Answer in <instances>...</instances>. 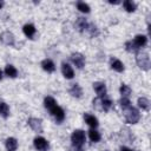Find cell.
Returning a JSON list of instances; mask_svg holds the SVG:
<instances>
[{
    "label": "cell",
    "instance_id": "3957f363",
    "mask_svg": "<svg viewBox=\"0 0 151 151\" xmlns=\"http://www.w3.org/2000/svg\"><path fill=\"white\" fill-rule=\"evenodd\" d=\"M125 118H126V122L130 123V124H136L138 123L139 118H140V113L137 109L134 107H130L127 109L126 113H125Z\"/></svg>",
    "mask_w": 151,
    "mask_h": 151
},
{
    "label": "cell",
    "instance_id": "cb8c5ba5",
    "mask_svg": "<svg viewBox=\"0 0 151 151\" xmlns=\"http://www.w3.org/2000/svg\"><path fill=\"white\" fill-rule=\"evenodd\" d=\"M88 136H90V139H91L92 142H94V143H97V142L100 140V133H99L98 131L93 130V129L88 131Z\"/></svg>",
    "mask_w": 151,
    "mask_h": 151
},
{
    "label": "cell",
    "instance_id": "9c48e42d",
    "mask_svg": "<svg viewBox=\"0 0 151 151\" xmlns=\"http://www.w3.org/2000/svg\"><path fill=\"white\" fill-rule=\"evenodd\" d=\"M0 39L5 45H9V46L14 45V35L11 32H4L0 37Z\"/></svg>",
    "mask_w": 151,
    "mask_h": 151
},
{
    "label": "cell",
    "instance_id": "8992f818",
    "mask_svg": "<svg viewBox=\"0 0 151 151\" xmlns=\"http://www.w3.org/2000/svg\"><path fill=\"white\" fill-rule=\"evenodd\" d=\"M50 112H51L52 116L57 119V122H63L64 118H65V112H64V110H63L60 106H58V105H55Z\"/></svg>",
    "mask_w": 151,
    "mask_h": 151
},
{
    "label": "cell",
    "instance_id": "30bf717a",
    "mask_svg": "<svg viewBox=\"0 0 151 151\" xmlns=\"http://www.w3.org/2000/svg\"><path fill=\"white\" fill-rule=\"evenodd\" d=\"M93 88H94L96 93L99 97H105V94H106V86H105L104 83H99V81L94 83L93 84Z\"/></svg>",
    "mask_w": 151,
    "mask_h": 151
},
{
    "label": "cell",
    "instance_id": "4dcf8cb0",
    "mask_svg": "<svg viewBox=\"0 0 151 151\" xmlns=\"http://www.w3.org/2000/svg\"><path fill=\"white\" fill-rule=\"evenodd\" d=\"M109 2H110V4H114V5H117V4H119V1H118V0H114V1H112V0H110Z\"/></svg>",
    "mask_w": 151,
    "mask_h": 151
},
{
    "label": "cell",
    "instance_id": "83f0119b",
    "mask_svg": "<svg viewBox=\"0 0 151 151\" xmlns=\"http://www.w3.org/2000/svg\"><path fill=\"white\" fill-rule=\"evenodd\" d=\"M119 104H120V106H122L123 110H127V109L131 107V101H130L127 98H125V97H123V98L119 100Z\"/></svg>",
    "mask_w": 151,
    "mask_h": 151
},
{
    "label": "cell",
    "instance_id": "7402d4cb",
    "mask_svg": "<svg viewBox=\"0 0 151 151\" xmlns=\"http://www.w3.org/2000/svg\"><path fill=\"white\" fill-rule=\"evenodd\" d=\"M0 114L4 118H7L9 114V107L6 103H0Z\"/></svg>",
    "mask_w": 151,
    "mask_h": 151
},
{
    "label": "cell",
    "instance_id": "7c38bea8",
    "mask_svg": "<svg viewBox=\"0 0 151 151\" xmlns=\"http://www.w3.org/2000/svg\"><path fill=\"white\" fill-rule=\"evenodd\" d=\"M84 119H85V122L87 123V125H90L91 127H97L98 126V119L94 117V116H92V114H90V113H85L84 114Z\"/></svg>",
    "mask_w": 151,
    "mask_h": 151
},
{
    "label": "cell",
    "instance_id": "4fadbf2b",
    "mask_svg": "<svg viewBox=\"0 0 151 151\" xmlns=\"http://www.w3.org/2000/svg\"><path fill=\"white\" fill-rule=\"evenodd\" d=\"M5 145H6L7 151H15V150H17V147H18V142H17V139H15V138L9 137V138H7V139H6Z\"/></svg>",
    "mask_w": 151,
    "mask_h": 151
},
{
    "label": "cell",
    "instance_id": "603a6c76",
    "mask_svg": "<svg viewBox=\"0 0 151 151\" xmlns=\"http://www.w3.org/2000/svg\"><path fill=\"white\" fill-rule=\"evenodd\" d=\"M123 6H124V8L127 12H134L136 11V4L132 2V1H130V0H125L123 2Z\"/></svg>",
    "mask_w": 151,
    "mask_h": 151
},
{
    "label": "cell",
    "instance_id": "d4e9b609",
    "mask_svg": "<svg viewBox=\"0 0 151 151\" xmlns=\"http://www.w3.org/2000/svg\"><path fill=\"white\" fill-rule=\"evenodd\" d=\"M111 106H112V101H111V99L105 98V97L101 98V110H104V111H109Z\"/></svg>",
    "mask_w": 151,
    "mask_h": 151
},
{
    "label": "cell",
    "instance_id": "6da1fadb",
    "mask_svg": "<svg viewBox=\"0 0 151 151\" xmlns=\"http://www.w3.org/2000/svg\"><path fill=\"white\" fill-rule=\"evenodd\" d=\"M136 61H137V65L144 70V71H147L150 68V57H149V53L147 52H142L139 51L136 55Z\"/></svg>",
    "mask_w": 151,
    "mask_h": 151
},
{
    "label": "cell",
    "instance_id": "277c9868",
    "mask_svg": "<svg viewBox=\"0 0 151 151\" xmlns=\"http://www.w3.org/2000/svg\"><path fill=\"white\" fill-rule=\"evenodd\" d=\"M33 144H34V147L37 150H39V151H46L48 149V142L44 137H37V138H34Z\"/></svg>",
    "mask_w": 151,
    "mask_h": 151
},
{
    "label": "cell",
    "instance_id": "ac0fdd59",
    "mask_svg": "<svg viewBox=\"0 0 151 151\" xmlns=\"http://www.w3.org/2000/svg\"><path fill=\"white\" fill-rule=\"evenodd\" d=\"M5 73H6V76H8L11 78H15L17 74H18V71L13 65H7L5 67Z\"/></svg>",
    "mask_w": 151,
    "mask_h": 151
},
{
    "label": "cell",
    "instance_id": "f1b7e54d",
    "mask_svg": "<svg viewBox=\"0 0 151 151\" xmlns=\"http://www.w3.org/2000/svg\"><path fill=\"white\" fill-rule=\"evenodd\" d=\"M125 48H126V51H129V52H136L138 48L136 47V45L133 44V41H127L126 44H125Z\"/></svg>",
    "mask_w": 151,
    "mask_h": 151
},
{
    "label": "cell",
    "instance_id": "5bb4252c",
    "mask_svg": "<svg viewBox=\"0 0 151 151\" xmlns=\"http://www.w3.org/2000/svg\"><path fill=\"white\" fill-rule=\"evenodd\" d=\"M41 66L42 68L46 71V72H53L55 70V66H54V63L51 60V59H45L41 61Z\"/></svg>",
    "mask_w": 151,
    "mask_h": 151
},
{
    "label": "cell",
    "instance_id": "44dd1931",
    "mask_svg": "<svg viewBox=\"0 0 151 151\" xmlns=\"http://www.w3.org/2000/svg\"><path fill=\"white\" fill-rule=\"evenodd\" d=\"M138 106L139 107H142L143 110H149L150 109V101H149V99H146V98H144V97H142V98H139L138 99Z\"/></svg>",
    "mask_w": 151,
    "mask_h": 151
},
{
    "label": "cell",
    "instance_id": "2e32d148",
    "mask_svg": "<svg viewBox=\"0 0 151 151\" xmlns=\"http://www.w3.org/2000/svg\"><path fill=\"white\" fill-rule=\"evenodd\" d=\"M70 94L76 97V98H80L83 94V90L78 84H73V86L70 88Z\"/></svg>",
    "mask_w": 151,
    "mask_h": 151
},
{
    "label": "cell",
    "instance_id": "d6986e66",
    "mask_svg": "<svg viewBox=\"0 0 151 151\" xmlns=\"http://www.w3.org/2000/svg\"><path fill=\"white\" fill-rule=\"evenodd\" d=\"M44 105H45V107H46L47 110L51 111V110L57 105V103H55L54 98H52V97H46L45 100H44Z\"/></svg>",
    "mask_w": 151,
    "mask_h": 151
},
{
    "label": "cell",
    "instance_id": "ba28073f",
    "mask_svg": "<svg viewBox=\"0 0 151 151\" xmlns=\"http://www.w3.org/2000/svg\"><path fill=\"white\" fill-rule=\"evenodd\" d=\"M61 72H63V76L66 78V79H72L73 76H74V72H73V68L66 64V63H63L61 64Z\"/></svg>",
    "mask_w": 151,
    "mask_h": 151
},
{
    "label": "cell",
    "instance_id": "9a60e30c",
    "mask_svg": "<svg viewBox=\"0 0 151 151\" xmlns=\"http://www.w3.org/2000/svg\"><path fill=\"white\" fill-rule=\"evenodd\" d=\"M22 31H24L25 35L28 37V38H32V37L35 34V27H34L32 24H26V25L24 26Z\"/></svg>",
    "mask_w": 151,
    "mask_h": 151
},
{
    "label": "cell",
    "instance_id": "4316f807",
    "mask_svg": "<svg viewBox=\"0 0 151 151\" xmlns=\"http://www.w3.org/2000/svg\"><path fill=\"white\" fill-rule=\"evenodd\" d=\"M120 93H122V96L123 97H129L130 94H131V88L127 86V85H125V84H122V86H120Z\"/></svg>",
    "mask_w": 151,
    "mask_h": 151
},
{
    "label": "cell",
    "instance_id": "f546056e",
    "mask_svg": "<svg viewBox=\"0 0 151 151\" xmlns=\"http://www.w3.org/2000/svg\"><path fill=\"white\" fill-rule=\"evenodd\" d=\"M120 151H132V150L129 149V147H126V146H122L120 147Z\"/></svg>",
    "mask_w": 151,
    "mask_h": 151
},
{
    "label": "cell",
    "instance_id": "e0dca14e",
    "mask_svg": "<svg viewBox=\"0 0 151 151\" xmlns=\"http://www.w3.org/2000/svg\"><path fill=\"white\" fill-rule=\"evenodd\" d=\"M111 67H112L114 71H117V72H123V71H124V65H123V63H122L120 60H118V59H112V61H111Z\"/></svg>",
    "mask_w": 151,
    "mask_h": 151
},
{
    "label": "cell",
    "instance_id": "ffe728a7",
    "mask_svg": "<svg viewBox=\"0 0 151 151\" xmlns=\"http://www.w3.org/2000/svg\"><path fill=\"white\" fill-rule=\"evenodd\" d=\"M87 22H86V20L84 19V18H78V20H77V22H76V27L79 29V31H86V28H87Z\"/></svg>",
    "mask_w": 151,
    "mask_h": 151
},
{
    "label": "cell",
    "instance_id": "8fae6325",
    "mask_svg": "<svg viewBox=\"0 0 151 151\" xmlns=\"http://www.w3.org/2000/svg\"><path fill=\"white\" fill-rule=\"evenodd\" d=\"M146 42H147V38H146L145 35H142V34L136 35V37H134V39H133V44L136 45V47H137V48H140V47L145 46V45H146Z\"/></svg>",
    "mask_w": 151,
    "mask_h": 151
},
{
    "label": "cell",
    "instance_id": "5b68a950",
    "mask_svg": "<svg viewBox=\"0 0 151 151\" xmlns=\"http://www.w3.org/2000/svg\"><path fill=\"white\" fill-rule=\"evenodd\" d=\"M71 60L78 68H83V66L85 65V58L81 53H73L71 55Z\"/></svg>",
    "mask_w": 151,
    "mask_h": 151
},
{
    "label": "cell",
    "instance_id": "484cf974",
    "mask_svg": "<svg viewBox=\"0 0 151 151\" xmlns=\"http://www.w3.org/2000/svg\"><path fill=\"white\" fill-rule=\"evenodd\" d=\"M77 8L83 13H88L90 12V6L87 4H85V2H83V1H79L77 4Z\"/></svg>",
    "mask_w": 151,
    "mask_h": 151
},
{
    "label": "cell",
    "instance_id": "52a82bcc",
    "mask_svg": "<svg viewBox=\"0 0 151 151\" xmlns=\"http://www.w3.org/2000/svg\"><path fill=\"white\" fill-rule=\"evenodd\" d=\"M28 125L34 130L35 132H42V122L41 119L38 118H29L28 119Z\"/></svg>",
    "mask_w": 151,
    "mask_h": 151
},
{
    "label": "cell",
    "instance_id": "1f68e13d",
    "mask_svg": "<svg viewBox=\"0 0 151 151\" xmlns=\"http://www.w3.org/2000/svg\"><path fill=\"white\" fill-rule=\"evenodd\" d=\"M4 6V1H0V8Z\"/></svg>",
    "mask_w": 151,
    "mask_h": 151
},
{
    "label": "cell",
    "instance_id": "d6a6232c",
    "mask_svg": "<svg viewBox=\"0 0 151 151\" xmlns=\"http://www.w3.org/2000/svg\"><path fill=\"white\" fill-rule=\"evenodd\" d=\"M1 78H2V72L0 71V80H1Z\"/></svg>",
    "mask_w": 151,
    "mask_h": 151
},
{
    "label": "cell",
    "instance_id": "7a4b0ae2",
    "mask_svg": "<svg viewBox=\"0 0 151 151\" xmlns=\"http://www.w3.org/2000/svg\"><path fill=\"white\" fill-rule=\"evenodd\" d=\"M85 132L83 130H74L71 134V140L73 146L76 147H81L83 144L85 143Z\"/></svg>",
    "mask_w": 151,
    "mask_h": 151
}]
</instances>
